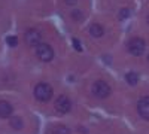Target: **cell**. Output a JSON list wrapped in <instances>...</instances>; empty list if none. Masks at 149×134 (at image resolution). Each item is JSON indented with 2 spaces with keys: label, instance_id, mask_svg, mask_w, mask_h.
Returning a JSON list of instances; mask_svg holds the SVG:
<instances>
[{
  "label": "cell",
  "instance_id": "e0dca14e",
  "mask_svg": "<svg viewBox=\"0 0 149 134\" xmlns=\"http://www.w3.org/2000/svg\"><path fill=\"white\" fill-rule=\"evenodd\" d=\"M66 2V5H69V6H73V5H76V2L78 0H64Z\"/></svg>",
  "mask_w": 149,
  "mask_h": 134
},
{
  "label": "cell",
  "instance_id": "2e32d148",
  "mask_svg": "<svg viewBox=\"0 0 149 134\" xmlns=\"http://www.w3.org/2000/svg\"><path fill=\"white\" fill-rule=\"evenodd\" d=\"M73 45H74V48H76V51H81V49H82V48H81V43H79L78 39H73Z\"/></svg>",
  "mask_w": 149,
  "mask_h": 134
},
{
  "label": "cell",
  "instance_id": "8fae6325",
  "mask_svg": "<svg viewBox=\"0 0 149 134\" xmlns=\"http://www.w3.org/2000/svg\"><path fill=\"white\" fill-rule=\"evenodd\" d=\"M125 81L130 83V85H136L139 82V76H137V73H134V72H130L125 75Z\"/></svg>",
  "mask_w": 149,
  "mask_h": 134
},
{
  "label": "cell",
  "instance_id": "4fadbf2b",
  "mask_svg": "<svg viewBox=\"0 0 149 134\" xmlns=\"http://www.w3.org/2000/svg\"><path fill=\"white\" fill-rule=\"evenodd\" d=\"M52 134H70V131H69V128H67V127L60 125V127H57V128L52 131Z\"/></svg>",
  "mask_w": 149,
  "mask_h": 134
},
{
  "label": "cell",
  "instance_id": "7c38bea8",
  "mask_svg": "<svg viewBox=\"0 0 149 134\" xmlns=\"http://www.w3.org/2000/svg\"><path fill=\"white\" fill-rule=\"evenodd\" d=\"M70 15H72V19H74V21H82V19H84V12L79 10V9L72 10Z\"/></svg>",
  "mask_w": 149,
  "mask_h": 134
},
{
  "label": "cell",
  "instance_id": "8992f818",
  "mask_svg": "<svg viewBox=\"0 0 149 134\" xmlns=\"http://www.w3.org/2000/svg\"><path fill=\"white\" fill-rule=\"evenodd\" d=\"M40 40H42V36H40V33L37 31V30L30 28V30L26 31V43H27L29 46L37 48V46L40 45Z\"/></svg>",
  "mask_w": 149,
  "mask_h": 134
},
{
  "label": "cell",
  "instance_id": "52a82bcc",
  "mask_svg": "<svg viewBox=\"0 0 149 134\" xmlns=\"http://www.w3.org/2000/svg\"><path fill=\"white\" fill-rule=\"evenodd\" d=\"M137 112H139V115L143 119L149 121V95L143 97V99L139 100V103H137Z\"/></svg>",
  "mask_w": 149,
  "mask_h": 134
},
{
  "label": "cell",
  "instance_id": "6da1fadb",
  "mask_svg": "<svg viewBox=\"0 0 149 134\" xmlns=\"http://www.w3.org/2000/svg\"><path fill=\"white\" fill-rule=\"evenodd\" d=\"M34 97L39 101H49V100H51V97H52V88H51V85H48L45 82L37 83L36 88H34Z\"/></svg>",
  "mask_w": 149,
  "mask_h": 134
},
{
  "label": "cell",
  "instance_id": "9a60e30c",
  "mask_svg": "<svg viewBox=\"0 0 149 134\" xmlns=\"http://www.w3.org/2000/svg\"><path fill=\"white\" fill-rule=\"evenodd\" d=\"M6 42L9 46H17L18 45V37L17 36H9V37H6Z\"/></svg>",
  "mask_w": 149,
  "mask_h": 134
},
{
  "label": "cell",
  "instance_id": "d6986e66",
  "mask_svg": "<svg viewBox=\"0 0 149 134\" xmlns=\"http://www.w3.org/2000/svg\"><path fill=\"white\" fill-rule=\"evenodd\" d=\"M148 61H149V55H148Z\"/></svg>",
  "mask_w": 149,
  "mask_h": 134
},
{
  "label": "cell",
  "instance_id": "9c48e42d",
  "mask_svg": "<svg viewBox=\"0 0 149 134\" xmlns=\"http://www.w3.org/2000/svg\"><path fill=\"white\" fill-rule=\"evenodd\" d=\"M90 34L93 36V37H102V36L104 34V28L100 26V24L94 22V24L90 26Z\"/></svg>",
  "mask_w": 149,
  "mask_h": 134
},
{
  "label": "cell",
  "instance_id": "277c9868",
  "mask_svg": "<svg viewBox=\"0 0 149 134\" xmlns=\"http://www.w3.org/2000/svg\"><path fill=\"white\" fill-rule=\"evenodd\" d=\"M145 48H146V45H145V40H143V39L134 37V39H131L130 43H128V52H130L131 55L140 57V55H143V52H145Z\"/></svg>",
  "mask_w": 149,
  "mask_h": 134
},
{
  "label": "cell",
  "instance_id": "30bf717a",
  "mask_svg": "<svg viewBox=\"0 0 149 134\" xmlns=\"http://www.w3.org/2000/svg\"><path fill=\"white\" fill-rule=\"evenodd\" d=\"M9 124H10V127L14 130H22V127H24V122H22V119L19 116H12L10 121H9Z\"/></svg>",
  "mask_w": 149,
  "mask_h": 134
},
{
  "label": "cell",
  "instance_id": "3957f363",
  "mask_svg": "<svg viewBox=\"0 0 149 134\" xmlns=\"http://www.w3.org/2000/svg\"><path fill=\"white\" fill-rule=\"evenodd\" d=\"M91 90H93V94L97 97V99H106V97H109V94H110V87L103 81L94 82Z\"/></svg>",
  "mask_w": 149,
  "mask_h": 134
},
{
  "label": "cell",
  "instance_id": "ba28073f",
  "mask_svg": "<svg viewBox=\"0 0 149 134\" xmlns=\"http://www.w3.org/2000/svg\"><path fill=\"white\" fill-rule=\"evenodd\" d=\"M12 115V104L2 100L0 101V118H9Z\"/></svg>",
  "mask_w": 149,
  "mask_h": 134
},
{
  "label": "cell",
  "instance_id": "5b68a950",
  "mask_svg": "<svg viewBox=\"0 0 149 134\" xmlns=\"http://www.w3.org/2000/svg\"><path fill=\"white\" fill-rule=\"evenodd\" d=\"M70 109H72V101L69 100V97L60 95L55 101V110L58 113H69Z\"/></svg>",
  "mask_w": 149,
  "mask_h": 134
},
{
  "label": "cell",
  "instance_id": "7a4b0ae2",
  "mask_svg": "<svg viewBox=\"0 0 149 134\" xmlns=\"http://www.w3.org/2000/svg\"><path fill=\"white\" fill-rule=\"evenodd\" d=\"M36 55H37V58H39L40 61L48 63V61H51V60L54 58V49L48 43H40L39 46L36 48Z\"/></svg>",
  "mask_w": 149,
  "mask_h": 134
},
{
  "label": "cell",
  "instance_id": "ac0fdd59",
  "mask_svg": "<svg viewBox=\"0 0 149 134\" xmlns=\"http://www.w3.org/2000/svg\"><path fill=\"white\" fill-rule=\"evenodd\" d=\"M146 22H148V24H149V15H148V18H146Z\"/></svg>",
  "mask_w": 149,
  "mask_h": 134
},
{
  "label": "cell",
  "instance_id": "5bb4252c",
  "mask_svg": "<svg viewBox=\"0 0 149 134\" xmlns=\"http://www.w3.org/2000/svg\"><path fill=\"white\" fill-rule=\"evenodd\" d=\"M128 17H130V9L124 8V9L119 10V14H118V18H119V19H125V18H128Z\"/></svg>",
  "mask_w": 149,
  "mask_h": 134
}]
</instances>
